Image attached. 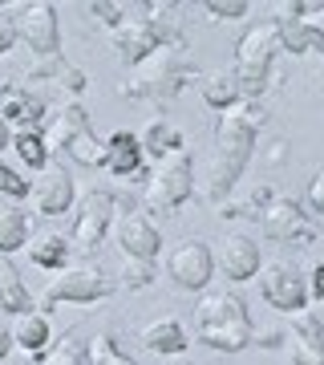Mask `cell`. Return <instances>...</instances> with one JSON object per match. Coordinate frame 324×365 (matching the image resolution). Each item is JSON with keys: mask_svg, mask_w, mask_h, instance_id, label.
<instances>
[{"mask_svg": "<svg viewBox=\"0 0 324 365\" xmlns=\"http://www.w3.org/2000/svg\"><path fill=\"white\" fill-rule=\"evenodd\" d=\"M268 122V110L259 102H239L235 110H223L219 126H215V150L207 163V182H203V199L207 203H227L235 191L239 175L247 170L251 155H256V138Z\"/></svg>", "mask_w": 324, "mask_h": 365, "instance_id": "obj_1", "label": "cell"}, {"mask_svg": "<svg viewBox=\"0 0 324 365\" xmlns=\"http://www.w3.org/2000/svg\"><path fill=\"white\" fill-rule=\"evenodd\" d=\"M182 4H155V0H134L126 4V21L114 29V57L122 66L138 69L146 57H155L167 45H182Z\"/></svg>", "mask_w": 324, "mask_h": 365, "instance_id": "obj_2", "label": "cell"}, {"mask_svg": "<svg viewBox=\"0 0 324 365\" xmlns=\"http://www.w3.org/2000/svg\"><path fill=\"white\" fill-rule=\"evenodd\" d=\"M199 73H203V69L187 57L182 45H167V49H158L155 57H146L142 66L117 86V93H122V98H134V102H158L162 106V102H170V98H179L187 86H194Z\"/></svg>", "mask_w": 324, "mask_h": 365, "instance_id": "obj_3", "label": "cell"}, {"mask_svg": "<svg viewBox=\"0 0 324 365\" xmlns=\"http://www.w3.org/2000/svg\"><path fill=\"white\" fill-rule=\"evenodd\" d=\"M194 325H199V337L207 349L215 353H239L247 345H256V325H251V313L239 292H207V297L194 304Z\"/></svg>", "mask_w": 324, "mask_h": 365, "instance_id": "obj_4", "label": "cell"}, {"mask_svg": "<svg viewBox=\"0 0 324 365\" xmlns=\"http://www.w3.org/2000/svg\"><path fill=\"white\" fill-rule=\"evenodd\" d=\"M280 49H284V41H280V25H276V16H272V21L251 25L244 37H239L231 73L239 78L244 102H259L263 90L272 86V61H276V53H280Z\"/></svg>", "mask_w": 324, "mask_h": 365, "instance_id": "obj_5", "label": "cell"}, {"mask_svg": "<svg viewBox=\"0 0 324 365\" xmlns=\"http://www.w3.org/2000/svg\"><path fill=\"white\" fill-rule=\"evenodd\" d=\"M9 25L16 41L33 49L37 61L45 57H61V21H57V4L49 0H33V4H9Z\"/></svg>", "mask_w": 324, "mask_h": 365, "instance_id": "obj_6", "label": "cell"}, {"mask_svg": "<svg viewBox=\"0 0 324 365\" xmlns=\"http://www.w3.org/2000/svg\"><path fill=\"white\" fill-rule=\"evenodd\" d=\"M194 195V163L187 150H174L158 163V170L146 175L142 203L150 211H179Z\"/></svg>", "mask_w": 324, "mask_h": 365, "instance_id": "obj_7", "label": "cell"}, {"mask_svg": "<svg viewBox=\"0 0 324 365\" xmlns=\"http://www.w3.org/2000/svg\"><path fill=\"white\" fill-rule=\"evenodd\" d=\"M117 288V280L98 264H78V268H65L45 284L41 292V304L45 309H57V304H93V300H105Z\"/></svg>", "mask_w": 324, "mask_h": 365, "instance_id": "obj_8", "label": "cell"}, {"mask_svg": "<svg viewBox=\"0 0 324 365\" xmlns=\"http://www.w3.org/2000/svg\"><path fill=\"white\" fill-rule=\"evenodd\" d=\"M259 292H263V300L272 304L276 313H304L308 309V276L300 272V264H292V260L263 264Z\"/></svg>", "mask_w": 324, "mask_h": 365, "instance_id": "obj_9", "label": "cell"}, {"mask_svg": "<svg viewBox=\"0 0 324 365\" xmlns=\"http://www.w3.org/2000/svg\"><path fill=\"white\" fill-rule=\"evenodd\" d=\"M114 211H117V199L110 195V191H85L78 203V211H73V244H78L81 256H93L98 252V244L105 240V232H110V223H114Z\"/></svg>", "mask_w": 324, "mask_h": 365, "instance_id": "obj_10", "label": "cell"}, {"mask_svg": "<svg viewBox=\"0 0 324 365\" xmlns=\"http://www.w3.org/2000/svg\"><path fill=\"white\" fill-rule=\"evenodd\" d=\"M256 223H259V232L268 240H276V244H300V248L316 244V223L308 220V211L300 207L296 199H288V195H276Z\"/></svg>", "mask_w": 324, "mask_h": 365, "instance_id": "obj_11", "label": "cell"}, {"mask_svg": "<svg viewBox=\"0 0 324 365\" xmlns=\"http://www.w3.org/2000/svg\"><path fill=\"white\" fill-rule=\"evenodd\" d=\"M167 276L187 292H203L207 280L215 276V252L203 240H182L167 256Z\"/></svg>", "mask_w": 324, "mask_h": 365, "instance_id": "obj_12", "label": "cell"}, {"mask_svg": "<svg viewBox=\"0 0 324 365\" xmlns=\"http://www.w3.org/2000/svg\"><path fill=\"white\" fill-rule=\"evenodd\" d=\"M284 345L292 349V365H324V321L316 313H292L284 329Z\"/></svg>", "mask_w": 324, "mask_h": 365, "instance_id": "obj_13", "label": "cell"}, {"mask_svg": "<svg viewBox=\"0 0 324 365\" xmlns=\"http://www.w3.org/2000/svg\"><path fill=\"white\" fill-rule=\"evenodd\" d=\"M25 86L33 90V86H49V90H57L61 98H78L81 90H85V73H81L73 61H65V57H45V61H33L25 73Z\"/></svg>", "mask_w": 324, "mask_h": 365, "instance_id": "obj_14", "label": "cell"}, {"mask_svg": "<svg viewBox=\"0 0 324 365\" xmlns=\"http://www.w3.org/2000/svg\"><path fill=\"white\" fill-rule=\"evenodd\" d=\"M117 248L126 260H155L158 248H162V235L142 211H126L117 223Z\"/></svg>", "mask_w": 324, "mask_h": 365, "instance_id": "obj_15", "label": "cell"}, {"mask_svg": "<svg viewBox=\"0 0 324 365\" xmlns=\"http://www.w3.org/2000/svg\"><path fill=\"white\" fill-rule=\"evenodd\" d=\"M215 268H219L227 280H235V284L251 280V276L263 268V260H259V244L251 240V235H227L223 248L215 252Z\"/></svg>", "mask_w": 324, "mask_h": 365, "instance_id": "obj_16", "label": "cell"}, {"mask_svg": "<svg viewBox=\"0 0 324 365\" xmlns=\"http://www.w3.org/2000/svg\"><path fill=\"white\" fill-rule=\"evenodd\" d=\"M33 207L41 215H65V211L73 207V179L65 175V167H45L41 170L37 187H33Z\"/></svg>", "mask_w": 324, "mask_h": 365, "instance_id": "obj_17", "label": "cell"}, {"mask_svg": "<svg viewBox=\"0 0 324 365\" xmlns=\"http://www.w3.org/2000/svg\"><path fill=\"white\" fill-rule=\"evenodd\" d=\"M105 170L117 175V179H142V175H150L142 167V143H138V134L114 130L105 138Z\"/></svg>", "mask_w": 324, "mask_h": 365, "instance_id": "obj_18", "label": "cell"}, {"mask_svg": "<svg viewBox=\"0 0 324 365\" xmlns=\"http://www.w3.org/2000/svg\"><path fill=\"white\" fill-rule=\"evenodd\" d=\"M0 118L16 130H37L41 118H45V98L33 93L28 86H9L4 102H0Z\"/></svg>", "mask_w": 324, "mask_h": 365, "instance_id": "obj_19", "label": "cell"}, {"mask_svg": "<svg viewBox=\"0 0 324 365\" xmlns=\"http://www.w3.org/2000/svg\"><path fill=\"white\" fill-rule=\"evenodd\" d=\"M199 93H203V102L211 110H235V106L244 102V90H239V78H235L231 69H203L199 73Z\"/></svg>", "mask_w": 324, "mask_h": 365, "instance_id": "obj_20", "label": "cell"}, {"mask_svg": "<svg viewBox=\"0 0 324 365\" xmlns=\"http://www.w3.org/2000/svg\"><path fill=\"white\" fill-rule=\"evenodd\" d=\"M142 345L150 353H158V357H179V353H187L191 337H187L179 317H158V321H150L142 329Z\"/></svg>", "mask_w": 324, "mask_h": 365, "instance_id": "obj_21", "label": "cell"}, {"mask_svg": "<svg viewBox=\"0 0 324 365\" xmlns=\"http://www.w3.org/2000/svg\"><path fill=\"white\" fill-rule=\"evenodd\" d=\"M85 126H90L85 106H81V102H65V110L53 118L49 126H45V146H49V155H53V150H61V155H65V146L73 143Z\"/></svg>", "mask_w": 324, "mask_h": 365, "instance_id": "obj_22", "label": "cell"}, {"mask_svg": "<svg viewBox=\"0 0 324 365\" xmlns=\"http://www.w3.org/2000/svg\"><path fill=\"white\" fill-rule=\"evenodd\" d=\"M9 329H13V345L16 349H25L28 357H37V353L49 349L53 329H49V317L45 313H16Z\"/></svg>", "mask_w": 324, "mask_h": 365, "instance_id": "obj_23", "label": "cell"}, {"mask_svg": "<svg viewBox=\"0 0 324 365\" xmlns=\"http://www.w3.org/2000/svg\"><path fill=\"white\" fill-rule=\"evenodd\" d=\"M276 25H280L284 53H292V57H304V53H324V37L308 25V16H276Z\"/></svg>", "mask_w": 324, "mask_h": 365, "instance_id": "obj_24", "label": "cell"}, {"mask_svg": "<svg viewBox=\"0 0 324 365\" xmlns=\"http://www.w3.org/2000/svg\"><path fill=\"white\" fill-rule=\"evenodd\" d=\"M138 143H142V155L150 158H162L174 155V150H182V130L174 126V122H167V118H150L142 126V134H138Z\"/></svg>", "mask_w": 324, "mask_h": 365, "instance_id": "obj_25", "label": "cell"}, {"mask_svg": "<svg viewBox=\"0 0 324 365\" xmlns=\"http://www.w3.org/2000/svg\"><path fill=\"white\" fill-rule=\"evenodd\" d=\"M0 309L13 313V317L16 313H33V297H28L21 272L9 264V256H0Z\"/></svg>", "mask_w": 324, "mask_h": 365, "instance_id": "obj_26", "label": "cell"}, {"mask_svg": "<svg viewBox=\"0 0 324 365\" xmlns=\"http://www.w3.org/2000/svg\"><path fill=\"white\" fill-rule=\"evenodd\" d=\"M272 199H276V191L263 182V187H256V191H247L239 203H231V199H227V203H219L215 211H219L223 220H259V215L268 211V203H272Z\"/></svg>", "mask_w": 324, "mask_h": 365, "instance_id": "obj_27", "label": "cell"}, {"mask_svg": "<svg viewBox=\"0 0 324 365\" xmlns=\"http://www.w3.org/2000/svg\"><path fill=\"white\" fill-rule=\"evenodd\" d=\"M28 260L37 264V268H49V272H65V260H69V240L65 235H41L33 252H28Z\"/></svg>", "mask_w": 324, "mask_h": 365, "instance_id": "obj_28", "label": "cell"}, {"mask_svg": "<svg viewBox=\"0 0 324 365\" xmlns=\"http://www.w3.org/2000/svg\"><path fill=\"white\" fill-rule=\"evenodd\" d=\"M13 150L21 155V163L33 170L49 167V146H45V130H13Z\"/></svg>", "mask_w": 324, "mask_h": 365, "instance_id": "obj_29", "label": "cell"}, {"mask_svg": "<svg viewBox=\"0 0 324 365\" xmlns=\"http://www.w3.org/2000/svg\"><path fill=\"white\" fill-rule=\"evenodd\" d=\"M28 240V215L21 207H0V256L16 252Z\"/></svg>", "mask_w": 324, "mask_h": 365, "instance_id": "obj_30", "label": "cell"}, {"mask_svg": "<svg viewBox=\"0 0 324 365\" xmlns=\"http://www.w3.org/2000/svg\"><path fill=\"white\" fill-rule=\"evenodd\" d=\"M65 155L73 163H81V167H105V138H98L93 126H85L73 143L65 146Z\"/></svg>", "mask_w": 324, "mask_h": 365, "instance_id": "obj_31", "label": "cell"}, {"mask_svg": "<svg viewBox=\"0 0 324 365\" xmlns=\"http://www.w3.org/2000/svg\"><path fill=\"white\" fill-rule=\"evenodd\" d=\"M85 357H90V365H134V357L117 349V341L110 333H93L85 341Z\"/></svg>", "mask_w": 324, "mask_h": 365, "instance_id": "obj_32", "label": "cell"}, {"mask_svg": "<svg viewBox=\"0 0 324 365\" xmlns=\"http://www.w3.org/2000/svg\"><path fill=\"white\" fill-rule=\"evenodd\" d=\"M155 280H158V264L155 260H126L122 264V276H117V288L138 292V288H150Z\"/></svg>", "mask_w": 324, "mask_h": 365, "instance_id": "obj_33", "label": "cell"}, {"mask_svg": "<svg viewBox=\"0 0 324 365\" xmlns=\"http://www.w3.org/2000/svg\"><path fill=\"white\" fill-rule=\"evenodd\" d=\"M81 361H85V345H81L73 333L41 353V365H81Z\"/></svg>", "mask_w": 324, "mask_h": 365, "instance_id": "obj_34", "label": "cell"}, {"mask_svg": "<svg viewBox=\"0 0 324 365\" xmlns=\"http://www.w3.org/2000/svg\"><path fill=\"white\" fill-rule=\"evenodd\" d=\"M85 13H90L93 21H102V25L117 29L122 21H126V0H90Z\"/></svg>", "mask_w": 324, "mask_h": 365, "instance_id": "obj_35", "label": "cell"}, {"mask_svg": "<svg viewBox=\"0 0 324 365\" xmlns=\"http://www.w3.org/2000/svg\"><path fill=\"white\" fill-rule=\"evenodd\" d=\"M304 203H308V220H316L324 227V167L312 175V182H308V191H304Z\"/></svg>", "mask_w": 324, "mask_h": 365, "instance_id": "obj_36", "label": "cell"}, {"mask_svg": "<svg viewBox=\"0 0 324 365\" xmlns=\"http://www.w3.org/2000/svg\"><path fill=\"white\" fill-rule=\"evenodd\" d=\"M25 195H28V179L21 170L0 163V199H25Z\"/></svg>", "mask_w": 324, "mask_h": 365, "instance_id": "obj_37", "label": "cell"}, {"mask_svg": "<svg viewBox=\"0 0 324 365\" xmlns=\"http://www.w3.org/2000/svg\"><path fill=\"white\" fill-rule=\"evenodd\" d=\"M203 9H207L215 21H239L251 4H247V0H203Z\"/></svg>", "mask_w": 324, "mask_h": 365, "instance_id": "obj_38", "label": "cell"}, {"mask_svg": "<svg viewBox=\"0 0 324 365\" xmlns=\"http://www.w3.org/2000/svg\"><path fill=\"white\" fill-rule=\"evenodd\" d=\"M308 297H316V300H324V260L312 268V280H308Z\"/></svg>", "mask_w": 324, "mask_h": 365, "instance_id": "obj_39", "label": "cell"}, {"mask_svg": "<svg viewBox=\"0 0 324 365\" xmlns=\"http://www.w3.org/2000/svg\"><path fill=\"white\" fill-rule=\"evenodd\" d=\"M16 45V33H13V25L9 21H0V53H9Z\"/></svg>", "mask_w": 324, "mask_h": 365, "instance_id": "obj_40", "label": "cell"}, {"mask_svg": "<svg viewBox=\"0 0 324 365\" xmlns=\"http://www.w3.org/2000/svg\"><path fill=\"white\" fill-rule=\"evenodd\" d=\"M259 345H268V349H276V345H284V333H280V329H268V333H263V337H256Z\"/></svg>", "mask_w": 324, "mask_h": 365, "instance_id": "obj_41", "label": "cell"}, {"mask_svg": "<svg viewBox=\"0 0 324 365\" xmlns=\"http://www.w3.org/2000/svg\"><path fill=\"white\" fill-rule=\"evenodd\" d=\"M9 349H13V329H9V325H0V361L9 357Z\"/></svg>", "mask_w": 324, "mask_h": 365, "instance_id": "obj_42", "label": "cell"}, {"mask_svg": "<svg viewBox=\"0 0 324 365\" xmlns=\"http://www.w3.org/2000/svg\"><path fill=\"white\" fill-rule=\"evenodd\" d=\"M308 25H312V29H316V33L324 37V4H316V13L308 16Z\"/></svg>", "mask_w": 324, "mask_h": 365, "instance_id": "obj_43", "label": "cell"}, {"mask_svg": "<svg viewBox=\"0 0 324 365\" xmlns=\"http://www.w3.org/2000/svg\"><path fill=\"white\" fill-rule=\"evenodd\" d=\"M4 146H13V126L0 118V150H4Z\"/></svg>", "mask_w": 324, "mask_h": 365, "instance_id": "obj_44", "label": "cell"}, {"mask_svg": "<svg viewBox=\"0 0 324 365\" xmlns=\"http://www.w3.org/2000/svg\"><path fill=\"white\" fill-rule=\"evenodd\" d=\"M174 365H194V361H174Z\"/></svg>", "mask_w": 324, "mask_h": 365, "instance_id": "obj_45", "label": "cell"}, {"mask_svg": "<svg viewBox=\"0 0 324 365\" xmlns=\"http://www.w3.org/2000/svg\"><path fill=\"white\" fill-rule=\"evenodd\" d=\"M320 81H324V61H320Z\"/></svg>", "mask_w": 324, "mask_h": 365, "instance_id": "obj_46", "label": "cell"}]
</instances>
